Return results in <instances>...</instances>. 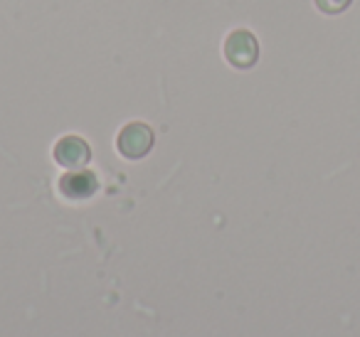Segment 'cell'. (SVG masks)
I'll list each match as a JSON object with an SVG mask.
<instances>
[{
	"label": "cell",
	"mask_w": 360,
	"mask_h": 337,
	"mask_svg": "<svg viewBox=\"0 0 360 337\" xmlns=\"http://www.w3.org/2000/svg\"><path fill=\"white\" fill-rule=\"evenodd\" d=\"M155 143V133L143 121H131L116 136V150L126 160H141L150 153Z\"/></svg>",
	"instance_id": "6da1fadb"
},
{
	"label": "cell",
	"mask_w": 360,
	"mask_h": 337,
	"mask_svg": "<svg viewBox=\"0 0 360 337\" xmlns=\"http://www.w3.org/2000/svg\"><path fill=\"white\" fill-rule=\"evenodd\" d=\"M222 55L235 70H252L259 62V42L250 30H232L225 37Z\"/></svg>",
	"instance_id": "7a4b0ae2"
},
{
	"label": "cell",
	"mask_w": 360,
	"mask_h": 337,
	"mask_svg": "<svg viewBox=\"0 0 360 337\" xmlns=\"http://www.w3.org/2000/svg\"><path fill=\"white\" fill-rule=\"evenodd\" d=\"M52 158L67 170H82L91 160V145L82 136H65L52 148Z\"/></svg>",
	"instance_id": "3957f363"
},
{
	"label": "cell",
	"mask_w": 360,
	"mask_h": 337,
	"mask_svg": "<svg viewBox=\"0 0 360 337\" xmlns=\"http://www.w3.org/2000/svg\"><path fill=\"white\" fill-rule=\"evenodd\" d=\"M57 187H60L62 197L70 199V202H84V199H91L99 192V180L91 170H70L60 178Z\"/></svg>",
	"instance_id": "277c9868"
},
{
	"label": "cell",
	"mask_w": 360,
	"mask_h": 337,
	"mask_svg": "<svg viewBox=\"0 0 360 337\" xmlns=\"http://www.w3.org/2000/svg\"><path fill=\"white\" fill-rule=\"evenodd\" d=\"M323 15H340L343 11H348L353 0H314Z\"/></svg>",
	"instance_id": "5b68a950"
}]
</instances>
